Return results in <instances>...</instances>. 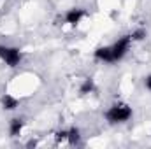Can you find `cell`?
<instances>
[{
	"mask_svg": "<svg viewBox=\"0 0 151 149\" xmlns=\"http://www.w3.org/2000/svg\"><path fill=\"white\" fill-rule=\"evenodd\" d=\"M130 116H132V111H130V107L125 105V104L113 105V107L107 111V114H106V117H107L111 123H121V121H127Z\"/></svg>",
	"mask_w": 151,
	"mask_h": 149,
	"instance_id": "6da1fadb",
	"label": "cell"
},
{
	"mask_svg": "<svg viewBox=\"0 0 151 149\" xmlns=\"http://www.w3.org/2000/svg\"><path fill=\"white\" fill-rule=\"evenodd\" d=\"M0 58L9 67H16L19 63V60H21V53L16 47H4V46H0Z\"/></svg>",
	"mask_w": 151,
	"mask_h": 149,
	"instance_id": "7a4b0ae2",
	"label": "cell"
},
{
	"mask_svg": "<svg viewBox=\"0 0 151 149\" xmlns=\"http://www.w3.org/2000/svg\"><path fill=\"white\" fill-rule=\"evenodd\" d=\"M130 40H132V37H128V35H125V37H123V39H119V40H118V42L114 44L113 47H111V49H113L114 62L125 56V53L128 51V46H130Z\"/></svg>",
	"mask_w": 151,
	"mask_h": 149,
	"instance_id": "3957f363",
	"label": "cell"
},
{
	"mask_svg": "<svg viewBox=\"0 0 151 149\" xmlns=\"http://www.w3.org/2000/svg\"><path fill=\"white\" fill-rule=\"evenodd\" d=\"M95 56L104 60V62H114V56H113V49L111 47H100L95 51Z\"/></svg>",
	"mask_w": 151,
	"mask_h": 149,
	"instance_id": "277c9868",
	"label": "cell"
},
{
	"mask_svg": "<svg viewBox=\"0 0 151 149\" xmlns=\"http://www.w3.org/2000/svg\"><path fill=\"white\" fill-rule=\"evenodd\" d=\"M83 11L81 9H70L69 12H67V16H65V19H67V23H70V25H76V23H79V19L83 18Z\"/></svg>",
	"mask_w": 151,
	"mask_h": 149,
	"instance_id": "5b68a950",
	"label": "cell"
},
{
	"mask_svg": "<svg viewBox=\"0 0 151 149\" xmlns=\"http://www.w3.org/2000/svg\"><path fill=\"white\" fill-rule=\"evenodd\" d=\"M21 128H23V121H21V119H12V121H11V135H12V137L18 135V133L21 132Z\"/></svg>",
	"mask_w": 151,
	"mask_h": 149,
	"instance_id": "8992f818",
	"label": "cell"
},
{
	"mask_svg": "<svg viewBox=\"0 0 151 149\" xmlns=\"http://www.w3.org/2000/svg\"><path fill=\"white\" fill-rule=\"evenodd\" d=\"M2 104H4L5 109H14V107L18 105V100L12 98V97H9V95H5V97L2 98Z\"/></svg>",
	"mask_w": 151,
	"mask_h": 149,
	"instance_id": "52a82bcc",
	"label": "cell"
},
{
	"mask_svg": "<svg viewBox=\"0 0 151 149\" xmlns=\"http://www.w3.org/2000/svg\"><path fill=\"white\" fill-rule=\"evenodd\" d=\"M91 90H93V82H91V79H86L84 84L81 86V93H90Z\"/></svg>",
	"mask_w": 151,
	"mask_h": 149,
	"instance_id": "ba28073f",
	"label": "cell"
},
{
	"mask_svg": "<svg viewBox=\"0 0 151 149\" xmlns=\"http://www.w3.org/2000/svg\"><path fill=\"white\" fill-rule=\"evenodd\" d=\"M67 135H69V140H70L72 144H76V142L79 140V132H77V130H70Z\"/></svg>",
	"mask_w": 151,
	"mask_h": 149,
	"instance_id": "9c48e42d",
	"label": "cell"
},
{
	"mask_svg": "<svg viewBox=\"0 0 151 149\" xmlns=\"http://www.w3.org/2000/svg\"><path fill=\"white\" fill-rule=\"evenodd\" d=\"M144 35H146V32H144V30H137V32L132 35V39H135V40H141V39H144Z\"/></svg>",
	"mask_w": 151,
	"mask_h": 149,
	"instance_id": "30bf717a",
	"label": "cell"
},
{
	"mask_svg": "<svg viewBox=\"0 0 151 149\" xmlns=\"http://www.w3.org/2000/svg\"><path fill=\"white\" fill-rule=\"evenodd\" d=\"M146 88H148V90H151V75L146 79Z\"/></svg>",
	"mask_w": 151,
	"mask_h": 149,
	"instance_id": "8fae6325",
	"label": "cell"
}]
</instances>
